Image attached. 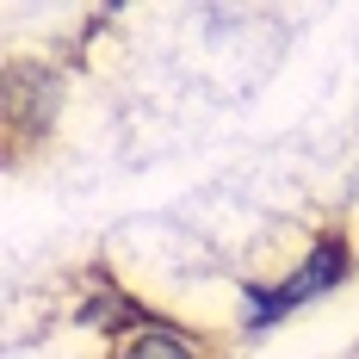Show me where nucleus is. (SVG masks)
Returning <instances> with one entry per match:
<instances>
[{"mask_svg":"<svg viewBox=\"0 0 359 359\" xmlns=\"http://www.w3.org/2000/svg\"><path fill=\"white\" fill-rule=\"evenodd\" d=\"M347 273H353L347 236H341V229H323V236L310 242V254L297 260V273H285L279 297H285L291 310H304V304H316V297H328V291H341V285H347Z\"/></svg>","mask_w":359,"mask_h":359,"instance_id":"1","label":"nucleus"},{"mask_svg":"<svg viewBox=\"0 0 359 359\" xmlns=\"http://www.w3.org/2000/svg\"><path fill=\"white\" fill-rule=\"evenodd\" d=\"M111 359H205V341L161 323V316H149V323H137L130 334L111 341Z\"/></svg>","mask_w":359,"mask_h":359,"instance_id":"2","label":"nucleus"},{"mask_svg":"<svg viewBox=\"0 0 359 359\" xmlns=\"http://www.w3.org/2000/svg\"><path fill=\"white\" fill-rule=\"evenodd\" d=\"M279 316H291V304L279 297V285H242V328H248V334L273 328Z\"/></svg>","mask_w":359,"mask_h":359,"instance_id":"3","label":"nucleus"}]
</instances>
